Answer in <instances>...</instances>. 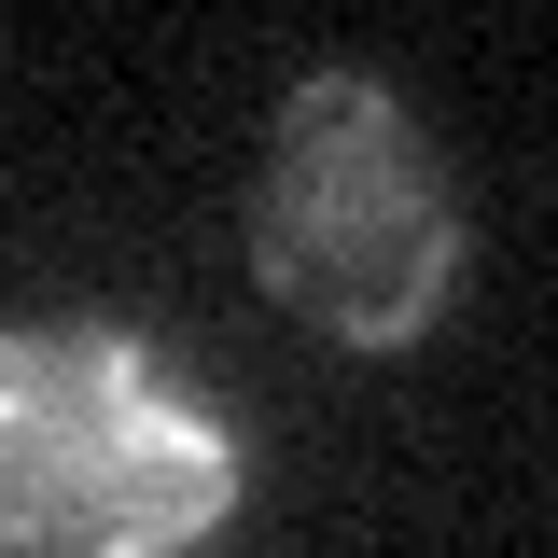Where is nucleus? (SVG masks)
Masks as SVG:
<instances>
[{
    "label": "nucleus",
    "instance_id": "nucleus-2",
    "mask_svg": "<svg viewBox=\"0 0 558 558\" xmlns=\"http://www.w3.org/2000/svg\"><path fill=\"white\" fill-rule=\"evenodd\" d=\"M252 279L336 349L433 336V307L461 279V196L391 84L307 70L279 98L266 168H252Z\"/></svg>",
    "mask_w": 558,
    "mask_h": 558
},
{
    "label": "nucleus",
    "instance_id": "nucleus-1",
    "mask_svg": "<svg viewBox=\"0 0 558 558\" xmlns=\"http://www.w3.org/2000/svg\"><path fill=\"white\" fill-rule=\"evenodd\" d=\"M238 517V418L126 322H0V558H196Z\"/></svg>",
    "mask_w": 558,
    "mask_h": 558
}]
</instances>
